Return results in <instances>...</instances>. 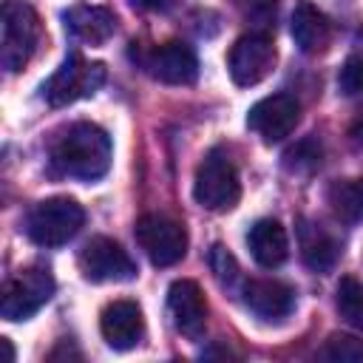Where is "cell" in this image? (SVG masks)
Wrapping results in <instances>:
<instances>
[{"label":"cell","instance_id":"cell-3","mask_svg":"<svg viewBox=\"0 0 363 363\" xmlns=\"http://www.w3.org/2000/svg\"><path fill=\"white\" fill-rule=\"evenodd\" d=\"M82 224H85V210L68 196L43 199L26 216V233L40 247L68 244L79 233Z\"/></svg>","mask_w":363,"mask_h":363},{"label":"cell","instance_id":"cell-26","mask_svg":"<svg viewBox=\"0 0 363 363\" xmlns=\"http://www.w3.org/2000/svg\"><path fill=\"white\" fill-rule=\"evenodd\" d=\"M235 6H241V9H247V11H252V14H258V11H269L272 6H275V0H233Z\"/></svg>","mask_w":363,"mask_h":363},{"label":"cell","instance_id":"cell-10","mask_svg":"<svg viewBox=\"0 0 363 363\" xmlns=\"http://www.w3.org/2000/svg\"><path fill=\"white\" fill-rule=\"evenodd\" d=\"M272 65H275V45H272V37L267 34H244L230 48L227 68L233 82L241 88L258 85L272 71Z\"/></svg>","mask_w":363,"mask_h":363},{"label":"cell","instance_id":"cell-5","mask_svg":"<svg viewBox=\"0 0 363 363\" xmlns=\"http://www.w3.org/2000/svg\"><path fill=\"white\" fill-rule=\"evenodd\" d=\"M102 82H105L102 62H85L79 54H68L62 65L43 85V96L51 108H62L82 96H91Z\"/></svg>","mask_w":363,"mask_h":363},{"label":"cell","instance_id":"cell-13","mask_svg":"<svg viewBox=\"0 0 363 363\" xmlns=\"http://www.w3.org/2000/svg\"><path fill=\"white\" fill-rule=\"evenodd\" d=\"M99 332L116 352L133 349L145 337V318L136 301H113L99 315Z\"/></svg>","mask_w":363,"mask_h":363},{"label":"cell","instance_id":"cell-20","mask_svg":"<svg viewBox=\"0 0 363 363\" xmlns=\"http://www.w3.org/2000/svg\"><path fill=\"white\" fill-rule=\"evenodd\" d=\"M335 306L346 323H352L354 329H363V284L357 278H352V275L340 278Z\"/></svg>","mask_w":363,"mask_h":363},{"label":"cell","instance_id":"cell-23","mask_svg":"<svg viewBox=\"0 0 363 363\" xmlns=\"http://www.w3.org/2000/svg\"><path fill=\"white\" fill-rule=\"evenodd\" d=\"M337 88L343 96H363V57H349L340 65Z\"/></svg>","mask_w":363,"mask_h":363},{"label":"cell","instance_id":"cell-16","mask_svg":"<svg viewBox=\"0 0 363 363\" xmlns=\"http://www.w3.org/2000/svg\"><path fill=\"white\" fill-rule=\"evenodd\" d=\"M247 244H250V252L252 258L272 269V267H281L289 255V238H286V230L281 221L275 218H258L250 233H247Z\"/></svg>","mask_w":363,"mask_h":363},{"label":"cell","instance_id":"cell-15","mask_svg":"<svg viewBox=\"0 0 363 363\" xmlns=\"http://www.w3.org/2000/svg\"><path fill=\"white\" fill-rule=\"evenodd\" d=\"M62 20H65V28L71 31V37L91 43V45H102L116 34V17H113V11H108L102 6H85V3L71 6L62 14Z\"/></svg>","mask_w":363,"mask_h":363},{"label":"cell","instance_id":"cell-7","mask_svg":"<svg viewBox=\"0 0 363 363\" xmlns=\"http://www.w3.org/2000/svg\"><path fill=\"white\" fill-rule=\"evenodd\" d=\"M51 295H54V278L48 269H40V267L23 269L6 284L0 315L6 320H28L51 301Z\"/></svg>","mask_w":363,"mask_h":363},{"label":"cell","instance_id":"cell-8","mask_svg":"<svg viewBox=\"0 0 363 363\" xmlns=\"http://www.w3.org/2000/svg\"><path fill=\"white\" fill-rule=\"evenodd\" d=\"M79 272L88 281H130L136 278V261L128 255V250H122L119 241L96 235L91 238L82 250H79Z\"/></svg>","mask_w":363,"mask_h":363},{"label":"cell","instance_id":"cell-9","mask_svg":"<svg viewBox=\"0 0 363 363\" xmlns=\"http://www.w3.org/2000/svg\"><path fill=\"white\" fill-rule=\"evenodd\" d=\"M298 119H301V105L289 94L264 96L247 111V128L255 130L261 136V142H267V145L286 139L295 130Z\"/></svg>","mask_w":363,"mask_h":363},{"label":"cell","instance_id":"cell-25","mask_svg":"<svg viewBox=\"0 0 363 363\" xmlns=\"http://www.w3.org/2000/svg\"><path fill=\"white\" fill-rule=\"evenodd\" d=\"M136 9H145V11H167L173 9L179 0H130Z\"/></svg>","mask_w":363,"mask_h":363},{"label":"cell","instance_id":"cell-1","mask_svg":"<svg viewBox=\"0 0 363 363\" xmlns=\"http://www.w3.org/2000/svg\"><path fill=\"white\" fill-rule=\"evenodd\" d=\"M51 164L68 179H102L111 167V136L94 122H74L54 139Z\"/></svg>","mask_w":363,"mask_h":363},{"label":"cell","instance_id":"cell-18","mask_svg":"<svg viewBox=\"0 0 363 363\" xmlns=\"http://www.w3.org/2000/svg\"><path fill=\"white\" fill-rule=\"evenodd\" d=\"M292 40L303 54H320L326 51L332 40V26L326 14L312 3H298L292 11Z\"/></svg>","mask_w":363,"mask_h":363},{"label":"cell","instance_id":"cell-22","mask_svg":"<svg viewBox=\"0 0 363 363\" xmlns=\"http://www.w3.org/2000/svg\"><path fill=\"white\" fill-rule=\"evenodd\" d=\"M210 269H213V275L218 278L221 286H233L235 278H238V264H235L233 252L221 244H213V250H210Z\"/></svg>","mask_w":363,"mask_h":363},{"label":"cell","instance_id":"cell-24","mask_svg":"<svg viewBox=\"0 0 363 363\" xmlns=\"http://www.w3.org/2000/svg\"><path fill=\"white\" fill-rule=\"evenodd\" d=\"M284 159H286V167L289 170H312L318 162H320V147L312 142V139H306V142H298L295 147H289L286 153H284Z\"/></svg>","mask_w":363,"mask_h":363},{"label":"cell","instance_id":"cell-12","mask_svg":"<svg viewBox=\"0 0 363 363\" xmlns=\"http://www.w3.org/2000/svg\"><path fill=\"white\" fill-rule=\"evenodd\" d=\"M167 315L179 335L184 337H201L207 323V303L196 281L179 278L167 289Z\"/></svg>","mask_w":363,"mask_h":363},{"label":"cell","instance_id":"cell-4","mask_svg":"<svg viewBox=\"0 0 363 363\" xmlns=\"http://www.w3.org/2000/svg\"><path fill=\"white\" fill-rule=\"evenodd\" d=\"M193 199L207 210H230L241 199L238 170L221 147L204 153L193 179Z\"/></svg>","mask_w":363,"mask_h":363},{"label":"cell","instance_id":"cell-14","mask_svg":"<svg viewBox=\"0 0 363 363\" xmlns=\"http://www.w3.org/2000/svg\"><path fill=\"white\" fill-rule=\"evenodd\" d=\"M244 303L264 320H284L295 309V289L275 278H252L244 284Z\"/></svg>","mask_w":363,"mask_h":363},{"label":"cell","instance_id":"cell-6","mask_svg":"<svg viewBox=\"0 0 363 363\" xmlns=\"http://www.w3.org/2000/svg\"><path fill=\"white\" fill-rule=\"evenodd\" d=\"M133 233L153 267H173L187 252V230L167 216L147 213L136 221Z\"/></svg>","mask_w":363,"mask_h":363},{"label":"cell","instance_id":"cell-27","mask_svg":"<svg viewBox=\"0 0 363 363\" xmlns=\"http://www.w3.org/2000/svg\"><path fill=\"white\" fill-rule=\"evenodd\" d=\"M349 133H352V139H354V142H360V145H363V119H357V122L352 125V130H349Z\"/></svg>","mask_w":363,"mask_h":363},{"label":"cell","instance_id":"cell-21","mask_svg":"<svg viewBox=\"0 0 363 363\" xmlns=\"http://www.w3.org/2000/svg\"><path fill=\"white\" fill-rule=\"evenodd\" d=\"M320 354L332 363H363V340L354 337V335L335 332V335L326 337Z\"/></svg>","mask_w":363,"mask_h":363},{"label":"cell","instance_id":"cell-28","mask_svg":"<svg viewBox=\"0 0 363 363\" xmlns=\"http://www.w3.org/2000/svg\"><path fill=\"white\" fill-rule=\"evenodd\" d=\"M3 346H6V352H9V360H14V349H11V343L3 337Z\"/></svg>","mask_w":363,"mask_h":363},{"label":"cell","instance_id":"cell-11","mask_svg":"<svg viewBox=\"0 0 363 363\" xmlns=\"http://www.w3.org/2000/svg\"><path fill=\"white\" fill-rule=\"evenodd\" d=\"M145 68L153 79L167 82V85H193L199 77V57L190 45L170 40L156 45L145 57Z\"/></svg>","mask_w":363,"mask_h":363},{"label":"cell","instance_id":"cell-17","mask_svg":"<svg viewBox=\"0 0 363 363\" xmlns=\"http://www.w3.org/2000/svg\"><path fill=\"white\" fill-rule=\"evenodd\" d=\"M298 244H301V258L309 269L315 272H326L335 267L337 255H340V241L320 224L301 218L298 221Z\"/></svg>","mask_w":363,"mask_h":363},{"label":"cell","instance_id":"cell-19","mask_svg":"<svg viewBox=\"0 0 363 363\" xmlns=\"http://www.w3.org/2000/svg\"><path fill=\"white\" fill-rule=\"evenodd\" d=\"M326 204L346 224L363 221V179H337L326 187Z\"/></svg>","mask_w":363,"mask_h":363},{"label":"cell","instance_id":"cell-2","mask_svg":"<svg viewBox=\"0 0 363 363\" xmlns=\"http://www.w3.org/2000/svg\"><path fill=\"white\" fill-rule=\"evenodd\" d=\"M40 40L37 11L23 0H6L0 11V62L9 74L23 71Z\"/></svg>","mask_w":363,"mask_h":363}]
</instances>
